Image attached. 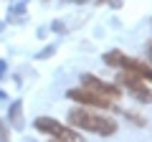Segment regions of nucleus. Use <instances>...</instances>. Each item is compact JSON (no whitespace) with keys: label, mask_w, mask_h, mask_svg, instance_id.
I'll return each instance as SVG.
<instances>
[{"label":"nucleus","mask_w":152,"mask_h":142,"mask_svg":"<svg viewBox=\"0 0 152 142\" xmlns=\"http://www.w3.org/2000/svg\"><path fill=\"white\" fill-rule=\"evenodd\" d=\"M69 122H71V127H79V130H86V132H96L102 137H109V135L117 132V122L109 119V117L94 114L91 109H71Z\"/></svg>","instance_id":"obj_1"},{"label":"nucleus","mask_w":152,"mask_h":142,"mask_svg":"<svg viewBox=\"0 0 152 142\" xmlns=\"http://www.w3.org/2000/svg\"><path fill=\"white\" fill-rule=\"evenodd\" d=\"M69 99H74V102H79V104H86V107H96V109H109V107H112V99L102 97V94L91 91V89H86V86L71 89Z\"/></svg>","instance_id":"obj_4"},{"label":"nucleus","mask_w":152,"mask_h":142,"mask_svg":"<svg viewBox=\"0 0 152 142\" xmlns=\"http://www.w3.org/2000/svg\"><path fill=\"white\" fill-rule=\"evenodd\" d=\"M150 61H152V46H150Z\"/></svg>","instance_id":"obj_10"},{"label":"nucleus","mask_w":152,"mask_h":142,"mask_svg":"<svg viewBox=\"0 0 152 142\" xmlns=\"http://www.w3.org/2000/svg\"><path fill=\"white\" fill-rule=\"evenodd\" d=\"M119 84H122V86H127V89H129V94H134L140 102H145V104L152 102V89L147 86V81L140 76V74L124 69V71L119 74Z\"/></svg>","instance_id":"obj_2"},{"label":"nucleus","mask_w":152,"mask_h":142,"mask_svg":"<svg viewBox=\"0 0 152 142\" xmlns=\"http://www.w3.org/2000/svg\"><path fill=\"white\" fill-rule=\"evenodd\" d=\"M122 69L140 74L145 81H152V64H145V61H134V59H127V56H124V61H122Z\"/></svg>","instance_id":"obj_6"},{"label":"nucleus","mask_w":152,"mask_h":142,"mask_svg":"<svg viewBox=\"0 0 152 142\" xmlns=\"http://www.w3.org/2000/svg\"><path fill=\"white\" fill-rule=\"evenodd\" d=\"M5 137H8V130H5V124L0 122V140H5Z\"/></svg>","instance_id":"obj_9"},{"label":"nucleus","mask_w":152,"mask_h":142,"mask_svg":"<svg viewBox=\"0 0 152 142\" xmlns=\"http://www.w3.org/2000/svg\"><path fill=\"white\" fill-rule=\"evenodd\" d=\"M20 112H23V104L20 102H13L10 114H8V117H10V124L15 127V130H20V127H23V114H20Z\"/></svg>","instance_id":"obj_7"},{"label":"nucleus","mask_w":152,"mask_h":142,"mask_svg":"<svg viewBox=\"0 0 152 142\" xmlns=\"http://www.w3.org/2000/svg\"><path fill=\"white\" fill-rule=\"evenodd\" d=\"M122 61H124V53H122V51H107V53H104V64L107 66L122 69Z\"/></svg>","instance_id":"obj_8"},{"label":"nucleus","mask_w":152,"mask_h":142,"mask_svg":"<svg viewBox=\"0 0 152 142\" xmlns=\"http://www.w3.org/2000/svg\"><path fill=\"white\" fill-rule=\"evenodd\" d=\"M81 84H84L86 89H91V91H96V94H102V97L112 99V102H117V99L122 97L119 86H114V84H107V81H102L99 76H91V74H84V76H81Z\"/></svg>","instance_id":"obj_5"},{"label":"nucleus","mask_w":152,"mask_h":142,"mask_svg":"<svg viewBox=\"0 0 152 142\" xmlns=\"http://www.w3.org/2000/svg\"><path fill=\"white\" fill-rule=\"evenodd\" d=\"M36 130L38 132H46V135H53L56 140H81L79 132H74L71 127L58 124V122L51 119V117H38V119H36Z\"/></svg>","instance_id":"obj_3"}]
</instances>
